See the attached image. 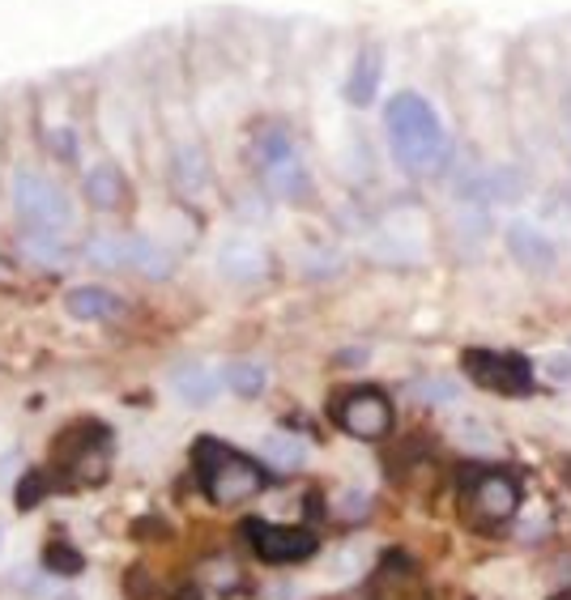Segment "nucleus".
<instances>
[{
  "label": "nucleus",
  "mask_w": 571,
  "mask_h": 600,
  "mask_svg": "<svg viewBox=\"0 0 571 600\" xmlns=\"http://www.w3.org/2000/svg\"><path fill=\"white\" fill-rule=\"evenodd\" d=\"M384 137H388L393 162L406 175H414V179L439 175L448 166L444 120L418 90H397L393 99L384 102Z\"/></svg>",
  "instance_id": "f257e3e1"
},
{
  "label": "nucleus",
  "mask_w": 571,
  "mask_h": 600,
  "mask_svg": "<svg viewBox=\"0 0 571 600\" xmlns=\"http://www.w3.org/2000/svg\"><path fill=\"white\" fill-rule=\"evenodd\" d=\"M248 158L260 171L264 188L282 204H308L315 197L312 188V171L299 153V141L295 133L282 124V120H260L248 137Z\"/></svg>",
  "instance_id": "f03ea898"
},
{
  "label": "nucleus",
  "mask_w": 571,
  "mask_h": 600,
  "mask_svg": "<svg viewBox=\"0 0 571 600\" xmlns=\"http://www.w3.org/2000/svg\"><path fill=\"white\" fill-rule=\"evenodd\" d=\"M9 209L22 222V230H30V235L64 239L69 226H73V200H69V192L55 184L52 175L30 171V166H17L9 175Z\"/></svg>",
  "instance_id": "7ed1b4c3"
},
{
  "label": "nucleus",
  "mask_w": 571,
  "mask_h": 600,
  "mask_svg": "<svg viewBox=\"0 0 571 600\" xmlns=\"http://www.w3.org/2000/svg\"><path fill=\"white\" fill-rule=\"evenodd\" d=\"M197 477H201V490L206 499L222 502H248L264 490V468L257 460L239 455L235 448L218 443V439H201L197 443Z\"/></svg>",
  "instance_id": "20e7f679"
},
{
  "label": "nucleus",
  "mask_w": 571,
  "mask_h": 600,
  "mask_svg": "<svg viewBox=\"0 0 571 600\" xmlns=\"http://www.w3.org/2000/svg\"><path fill=\"white\" fill-rule=\"evenodd\" d=\"M55 464L64 468L69 482L77 486H99L111 468V435L99 422H73L60 439H55Z\"/></svg>",
  "instance_id": "39448f33"
},
{
  "label": "nucleus",
  "mask_w": 571,
  "mask_h": 600,
  "mask_svg": "<svg viewBox=\"0 0 571 600\" xmlns=\"http://www.w3.org/2000/svg\"><path fill=\"white\" fill-rule=\"evenodd\" d=\"M461 371L477 388L495 397H529L533 392V362L524 353H499V350H466Z\"/></svg>",
  "instance_id": "423d86ee"
},
{
  "label": "nucleus",
  "mask_w": 571,
  "mask_h": 600,
  "mask_svg": "<svg viewBox=\"0 0 571 600\" xmlns=\"http://www.w3.org/2000/svg\"><path fill=\"white\" fill-rule=\"evenodd\" d=\"M333 422L350 435V439H363L375 443L393 430V404L380 388H350L333 400Z\"/></svg>",
  "instance_id": "0eeeda50"
},
{
  "label": "nucleus",
  "mask_w": 571,
  "mask_h": 600,
  "mask_svg": "<svg viewBox=\"0 0 571 600\" xmlns=\"http://www.w3.org/2000/svg\"><path fill=\"white\" fill-rule=\"evenodd\" d=\"M244 537L248 546L257 550L260 562H273V566H286V562H303L315 553V533L308 528H277L269 520H244Z\"/></svg>",
  "instance_id": "6e6552de"
},
{
  "label": "nucleus",
  "mask_w": 571,
  "mask_h": 600,
  "mask_svg": "<svg viewBox=\"0 0 571 600\" xmlns=\"http://www.w3.org/2000/svg\"><path fill=\"white\" fill-rule=\"evenodd\" d=\"M469 502H473V515L482 524H508L520 511V482L504 468L477 473L469 486Z\"/></svg>",
  "instance_id": "1a4fd4ad"
},
{
  "label": "nucleus",
  "mask_w": 571,
  "mask_h": 600,
  "mask_svg": "<svg viewBox=\"0 0 571 600\" xmlns=\"http://www.w3.org/2000/svg\"><path fill=\"white\" fill-rule=\"evenodd\" d=\"M508 251H512V260H517L524 273H550L555 264H559V248H555V239L546 235V230H537L533 222H524L517 217L512 226H508Z\"/></svg>",
  "instance_id": "9d476101"
},
{
  "label": "nucleus",
  "mask_w": 571,
  "mask_h": 600,
  "mask_svg": "<svg viewBox=\"0 0 571 600\" xmlns=\"http://www.w3.org/2000/svg\"><path fill=\"white\" fill-rule=\"evenodd\" d=\"M380 86H384V48L380 43H363V48L355 51V60H350L342 95H346L350 107H371L375 95H380Z\"/></svg>",
  "instance_id": "9b49d317"
},
{
  "label": "nucleus",
  "mask_w": 571,
  "mask_h": 600,
  "mask_svg": "<svg viewBox=\"0 0 571 600\" xmlns=\"http://www.w3.org/2000/svg\"><path fill=\"white\" fill-rule=\"evenodd\" d=\"M222 388H226V379L209 362H184V366L171 371V392L184 400V404H193V409L213 404V400L222 397Z\"/></svg>",
  "instance_id": "f8f14e48"
},
{
  "label": "nucleus",
  "mask_w": 571,
  "mask_h": 600,
  "mask_svg": "<svg viewBox=\"0 0 571 600\" xmlns=\"http://www.w3.org/2000/svg\"><path fill=\"white\" fill-rule=\"evenodd\" d=\"M218 268H222V277H231L235 286H252L260 282L264 273H269V255L260 243L252 239H226L222 251H218Z\"/></svg>",
  "instance_id": "ddd939ff"
},
{
  "label": "nucleus",
  "mask_w": 571,
  "mask_h": 600,
  "mask_svg": "<svg viewBox=\"0 0 571 600\" xmlns=\"http://www.w3.org/2000/svg\"><path fill=\"white\" fill-rule=\"evenodd\" d=\"M82 197L90 200L99 213H115L128 200V179H124V171L115 162H95L86 171V179H82Z\"/></svg>",
  "instance_id": "4468645a"
},
{
  "label": "nucleus",
  "mask_w": 571,
  "mask_h": 600,
  "mask_svg": "<svg viewBox=\"0 0 571 600\" xmlns=\"http://www.w3.org/2000/svg\"><path fill=\"white\" fill-rule=\"evenodd\" d=\"M64 311L73 320H86V324H99V320H120L124 315V299L107 286H73L64 295Z\"/></svg>",
  "instance_id": "2eb2a0df"
},
{
  "label": "nucleus",
  "mask_w": 571,
  "mask_h": 600,
  "mask_svg": "<svg viewBox=\"0 0 571 600\" xmlns=\"http://www.w3.org/2000/svg\"><path fill=\"white\" fill-rule=\"evenodd\" d=\"M128 268L141 273V277H150V282H162V277H171L175 255L162 243H154L150 235H128Z\"/></svg>",
  "instance_id": "dca6fc26"
},
{
  "label": "nucleus",
  "mask_w": 571,
  "mask_h": 600,
  "mask_svg": "<svg viewBox=\"0 0 571 600\" xmlns=\"http://www.w3.org/2000/svg\"><path fill=\"white\" fill-rule=\"evenodd\" d=\"M17 251H22L35 268H44V273H60V268L69 264L64 239H52V235H30V230H22V235H17Z\"/></svg>",
  "instance_id": "f3484780"
},
{
  "label": "nucleus",
  "mask_w": 571,
  "mask_h": 600,
  "mask_svg": "<svg viewBox=\"0 0 571 600\" xmlns=\"http://www.w3.org/2000/svg\"><path fill=\"white\" fill-rule=\"evenodd\" d=\"M260 455H264L269 468H277V473H299V468L308 464V443L277 430V435H269V439L260 443Z\"/></svg>",
  "instance_id": "a211bd4d"
},
{
  "label": "nucleus",
  "mask_w": 571,
  "mask_h": 600,
  "mask_svg": "<svg viewBox=\"0 0 571 600\" xmlns=\"http://www.w3.org/2000/svg\"><path fill=\"white\" fill-rule=\"evenodd\" d=\"M175 179L188 197H201L209 188V158L201 146H179L175 150Z\"/></svg>",
  "instance_id": "6ab92c4d"
},
{
  "label": "nucleus",
  "mask_w": 571,
  "mask_h": 600,
  "mask_svg": "<svg viewBox=\"0 0 571 600\" xmlns=\"http://www.w3.org/2000/svg\"><path fill=\"white\" fill-rule=\"evenodd\" d=\"M95 268H128V235H115V230H99L86 239V251H82Z\"/></svg>",
  "instance_id": "aec40b11"
},
{
  "label": "nucleus",
  "mask_w": 571,
  "mask_h": 600,
  "mask_svg": "<svg viewBox=\"0 0 571 600\" xmlns=\"http://www.w3.org/2000/svg\"><path fill=\"white\" fill-rule=\"evenodd\" d=\"M39 137H44V150L60 158V162H73L77 153H82V133H77V124L73 120H48V124H39Z\"/></svg>",
  "instance_id": "412c9836"
},
{
  "label": "nucleus",
  "mask_w": 571,
  "mask_h": 600,
  "mask_svg": "<svg viewBox=\"0 0 571 600\" xmlns=\"http://www.w3.org/2000/svg\"><path fill=\"white\" fill-rule=\"evenodd\" d=\"M222 379H226V388H231L235 397H260L264 384H269L264 366H260V362H248V358L226 362V366H222Z\"/></svg>",
  "instance_id": "4be33fe9"
},
{
  "label": "nucleus",
  "mask_w": 571,
  "mask_h": 600,
  "mask_svg": "<svg viewBox=\"0 0 571 600\" xmlns=\"http://www.w3.org/2000/svg\"><path fill=\"white\" fill-rule=\"evenodd\" d=\"M44 566H48L52 575H82L86 558H82L77 546H69V541H48V546H44Z\"/></svg>",
  "instance_id": "5701e85b"
},
{
  "label": "nucleus",
  "mask_w": 571,
  "mask_h": 600,
  "mask_svg": "<svg viewBox=\"0 0 571 600\" xmlns=\"http://www.w3.org/2000/svg\"><path fill=\"white\" fill-rule=\"evenodd\" d=\"M209 588H213V592H235V588H239V571H235L231 558H218V562L209 566Z\"/></svg>",
  "instance_id": "b1692460"
},
{
  "label": "nucleus",
  "mask_w": 571,
  "mask_h": 600,
  "mask_svg": "<svg viewBox=\"0 0 571 600\" xmlns=\"http://www.w3.org/2000/svg\"><path fill=\"white\" fill-rule=\"evenodd\" d=\"M414 397L426 400V404H452L457 400V388L444 384V379H422V384H414Z\"/></svg>",
  "instance_id": "393cba45"
},
{
  "label": "nucleus",
  "mask_w": 571,
  "mask_h": 600,
  "mask_svg": "<svg viewBox=\"0 0 571 600\" xmlns=\"http://www.w3.org/2000/svg\"><path fill=\"white\" fill-rule=\"evenodd\" d=\"M550 600H571V553L555 562V575H550Z\"/></svg>",
  "instance_id": "a878e982"
},
{
  "label": "nucleus",
  "mask_w": 571,
  "mask_h": 600,
  "mask_svg": "<svg viewBox=\"0 0 571 600\" xmlns=\"http://www.w3.org/2000/svg\"><path fill=\"white\" fill-rule=\"evenodd\" d=\"M337 515H342V520H363L367 515V495L363 490H346L342 502H337Z\"/></svg>",
  "instance_id": "bb28decb"
},
{
  "label": "nucleus",
  "mask_w": 571,
  "mask_h": 600,
  "mask_svg": "<svg viewBox=\"0 0 571 600\" xmlns=\"http://www.w3.org/2000/svg\"><path fill=\"white\" fill-rule=\"evenodd\" d=\"M559 111H563V124H568V137H571V86L563 90V102H559Z\"/></svg>",
  "instance_id": "cd10ccee"
},
{
  "label": "nucleus",
  "mask_w": 571,
  "mask_h": 600,
  "mask_svg": "<svg viewBox=\"0 0 571 600\" xmlns=\"http://www.w3.org/2000/svg\"><path fill=\"white\" fill-rule=\"evenodd\" d=\"M4 282H9V264L0 260V286H4Z\"/></svg>",
  "instance_id": "c85d7f7f"
}]
</instances>
